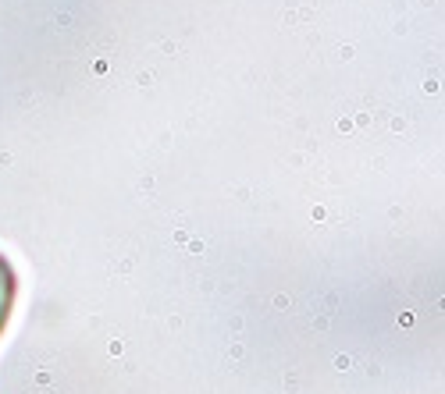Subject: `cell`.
<instances>
[{
  "mask_svg": "<svg viewBox=\"0 0 445 394\" xmlns=\"http://www.w3.org/2000/svg\"><path fill=\"white\" fill-rule=\"evenodd\" d=\"M14 298H18V277H14V266L4 252H0V338L11 323V313H14Z\"/></svg>",
  "mask_w": 445,
  "mask_h": 394,
  "instance_id": "cell-1",
  "label": "cell"
}]
</instances>
